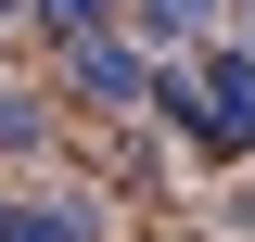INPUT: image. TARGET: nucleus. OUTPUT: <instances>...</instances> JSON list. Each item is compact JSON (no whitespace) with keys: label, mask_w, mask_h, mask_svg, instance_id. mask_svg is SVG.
I'll return each instance as SVG.
<instances>
[{"label":"nucleus","mask_w":255,"mask_h":242,"mask_svg":"<svg viewBox=\"0 0 255 242\" xmlns=\"http://www.w3.org/2000/svg\"><path fill=\"white\" fill-rule=\"evenodd\" d=\"M153 102H166L204 153H217V166H230V153H255V51H204L191 77H166Z\"/></svg>","instance_id":"nucleus-1"},{"label":"nucleus","mask_w":255,"mask_h":242,"mask_svg":"<svg viewBox=\"0 0 255 242\" xmlns=\"http://www.w3.org/2000/svg\"><path fill=\"white\" fill-rule=\"evenodd\" d=\"M64 77H77L102 115H140V102L166 90V77H153V51H140V38H115V26H102V38H64Z\"/></svg>","instance_id":"nucleus-2"},{"label":"nucleus","mask_w":255,"mask_h":242,"mask_svg":"<svg viewBox=\"0 0 255 242\" xmlns=\"http://www.w3.org/2000/svg\"><path fill=\"white\" fill-rule=\"evenodd\" d=\"M0 242H102L90 204H0Z\"/></svg>","instance_id":"nucleus-3"},{"label":"nucleus","mask_w":255,"mask_h":242,"mask_svg":"<svg viewBox=\"0 0 255 242\" xmlns=\"http://www.w3.org/2000/svg\"><path fill=\"white\" fill-rule=\"evenodd\" d=\"M204 13H217V0H140V26H153V38H204Z\"/></svg>","instance_id":"nucleus-4"},{"label":"nucleus","mask_w":255,"mask_h":242,"mask_svg":"<svg viewBox=\"0 0 255 242\" xmlns=\"http://www.w3.org/2000/svg\"><path fill=\"white\" fill-rule=\"evenodd\" d=\"M38 13H51L64 38H102V26H115V0H38Z\"/></svg>","instance_id":"nucleus-5"},{"label":"nucleus","mask_w":255,"mask_h":242,"mask_svg":"<svg viewBox=\"0 0 255 242\" xmlns=\"http://www.w3.org/2000/svg\"><path fill=\"white\" fill-rule=\"evenodd\" d=\"M0 153H38V102H0Z\"/></svg>","instance_id":"nucleus-6"},{"label":"nucleus","mask_w":255,"mask_h":242,"mask_svg":"<svg viewBox=\"0 0 255 242\" xmlns=\"http://www.w3.org/2000/svg\"><path fill=\"white\" fill-rule=\"evenodd\" d=\"M243 51H255V0H243Z\"/></svg>","instance_id":"nucleus-7"}]
</instances>
